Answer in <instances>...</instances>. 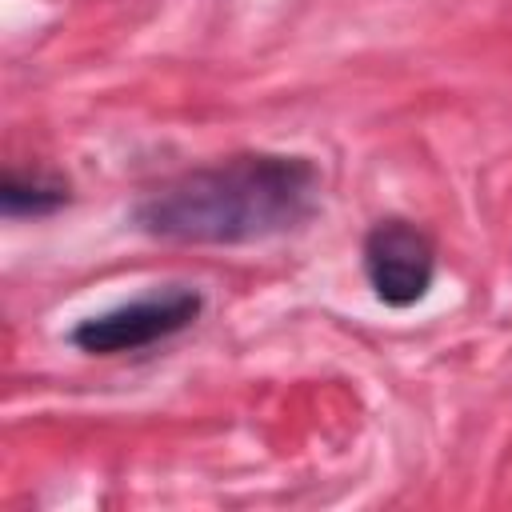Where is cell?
<instances>
[{"label": "cell", "instance_id": "4", "mask_svg": "<svg viewBox=\"0 0 512 512\" xmlns=\"http://www.w3.org/2000/svg\"><path fill=\"white\" fill-rule=\"evenodd\" d=\"M68 204V184L56 176H4L0 208L8 216H44Z\"/></svg>", "mask_w": 512, "mask_h": 512}, {"label": "cell", "instance_id": "1", "mask_svg": "<svg viewBox=\"0 0 512 512\" xmlns=\"http://www.w3.org/2000/svg\"><path fill=\"white\" fill-rule=\"evenodd\" d=\"M316 188V164L304 156H232L152 192L136 208V224L180 244H244L304 224Z\"/></svg>", "mask_w": 512, "mask_h": 512}, {"label": "cell", "instance_id": "3", "mask_svg": "<svg viewBox=\"0 0 512 512\" xmlns=\"http://www.w3.org/2000/svg\"><path fill=\"white\" fill-rule=\"evenodd\" d=\"M436 272L432 240L408 220H380L364 240V276L372 292L392 304L408 308L428 296Z\"/></svg>", "mask_w": 512, "mask_h": 512}, {"label": "cell", "instance_id": "2", "mask_svg": "<svg viewBox=\"0 0 512 512\" xmlns=\"http://www.w3.org/2000/svg\"><path fill=\"white\" fill-rule=\"evenodd\" d=\"M204 300L192 288H164L152 292L144 300L120 304L104 316H92L84 324L72 328V344L92 352V356H116V352H136L148 348L156 340L176 336L180 328H188L200 316Z\"/></svg>", "mask_w": 512, "mask_h": 512}]
</instances>
